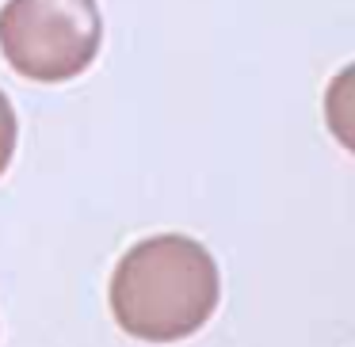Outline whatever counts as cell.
I'll list each match as a JSON object with an SVG mask.
<instances>
[{"label":"cell","mask_w":355,"mask_h":347,"mask_svg":"<svg viewBox=\"0 0 355 347\" xmlns=\"http://www.w3.org/2000/svg\"><path fill=\"white\" fill-rule=\"evenodd\" d=\"M222 278L199 240L184 233L146 237L111 275V317L134 339L176 344L214 317Z\"/></svg>","instance_id":"1"},{"label":"cell","mask_w":355,"mask_h":347,"mask_svg":"<svg viewBox=\"0 0 355 347\" xmlns=\"http://www.w3.org/2000/svg\"><path fill=\"white\" fill-rule=\"evenodd\" d=\"M103 16L96 0H8L0 8V54L39 84L73 80L96 62Z\"/></svg>","instance_id":"2"},{"label":"cell","mask_w":355,"mask_h":347,"mask_svg":"<svg viewBox=\"0 0 355 347\" xmlns=\"http://www.w3.org/2000/svg\"><path fill=\"white\" fill-rule=\"evenodd\" d=\"M324 123H329L332 138L355 153V62L340 69L324 88Z\"/></svg>","instance_id":"3"},{"label":"cell","mask_w":355,"mask_h":347,"mask_svg":"<svg viewBox=\"0 0 355 347\" xmlns=\"http://www.w3.org/2000/svg\"><path fill=\"white\" fill-rule=\"evenodd\" d=\"M16 138H19V123H16V111H12L8 96L0 92V176L8 172L12 157H16Z\"/></svg>","instance_id":"4"}]
</instances>
